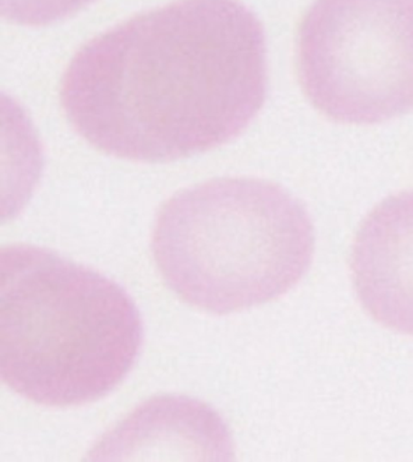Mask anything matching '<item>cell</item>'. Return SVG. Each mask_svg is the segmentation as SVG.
Instances as JSON below:
<instances>
[{"mask_svg": "<svg viewBox=\"0 0 413 462\" xmlns=\"http://www.w3.org/2000/svg\"><path fill=\"white\" fill-rule=\"evenodd\" d=\"M266 37L239 0H176L96 35L60 87L67 119L91 146L144 163L239 136L267 94Z\"/></svg>", "mask_w": 413, "mask_h": 462, "instance_id": "cell-1", "label": "cell"}, {"mask_svg": "<svg viewBox=\"0 0 413 462\" xmlns=\"http://www.w3.org/2000/svg\"><path fill=\"white\" fill-rule=\"evenodd\" d=\"M142 324L108 278L50 250L0 252V376L20 396L69 408L105 397L133 368Z\"/></svg>", "mask_w": 413, "mask_h": 462, "instance_id": "cell-2", "label": "cell"}, {"mask_svg": "<svg viewBox=\"0 0 413 462\" xmlns=\"http://www.w3.org/2000/svg\"><path fill=\"white\" fill-rule=\"evenodd\" d=\"M151 250L182 301L225 315L294 288L312 263L314 228L302 204L277 183L215 179L162 204Z\"/></svg>", "mask_w": 413, "mask_h": 462, "instance_id": "cell-3", "label": "cell"}, {"mask_svg": "<svg viewBox=\"0 0 413 462\" xmlns=\"http://www.w3.org/2000/svg\"><path fill=\"white\" fill-rule=\"evenodd\" d=\"M298 72L325 117L371 125L413 109V0H316L299 23Z\"/></svg>", "mask_w": 413, "mask_h": 462, "instance_id": "cell-4", "label": "cell"}, {"mask_svg": "<svg viewBox=\"0 0 413 462\" xmlns=\"http://www.w3.org/2000/svg\"><path fill=\"white\" fill-rule=\"evenodd\" d=\"M351 270L366 312L413 335V190L390 196L367 215L353 243Z\"/></svg>", "mask_w": 413, "mask_h": 462, "instance_id": "cell-5", "label": "cell"}, {"mask_svg": "<svg viewBox=\"0 0 413 462\" xmlns=\"http://www.w3.org/2000/svg\"><path fill=\"white\" fill-rule=\"evenodd\" d=\"M228 429L216 412L183 397L154 398L94 448V460H232Z\"/></svg>", "mask_w": 413, "mask_h": 462, "instance_id": "cell-6", "label": "cell"}, {"mask_svg": "<svg viewBox=\"0 0 413 462\" xmlns=\"http://www.w3.org/2000/svg\"><path fill=\"white\" fill-rule=\"evenodd\" d=\"M91 2L93 0H0V12L12 23L39 27L69 19Z\"/></svg>", "mask_w": 413, "mask_h": 462, "instance_id": "cell-7", "label": "cell"}]
</instances>
